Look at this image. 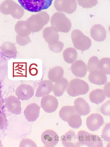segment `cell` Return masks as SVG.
Instances as JSON below:
<instances>
[{"label":"cell","mask_w":110,"mask_h":147,"mask_svg":"<svg viewBox=\"0 0 110 147\" xmlns=\"http://www.w3.org/2000/svg\"><path fill=\"white\" fill-rule=\"evenodd\" d=\"M50 16L45 11H41L32 15L26 21L27 26L32 32L40 31L49 22Z\"/></svg>","instance_id":"cell-1"},{"label":"cell","mask_w":110,"mask_h":147,"mask_svg":"<svg viewBox=\"0 0 110 147\" xmlns=\"http://www.w3.org/2000/svg\"><path fill=\"white\" fill-rule=\"evenodd\" d=\"M50 23L51 26L56 31L63 33L69 32L72 25L71 21L65 14L60 12H55L52 15Z\"/></svg>","instance_id":"cell-2"},{"label":"cell","mask_w":110,"mask_h":147,"mask_svg":"<svg viewBox=\"0 0 110 147\" xmlns=\"http://www.w3.org/2000/svg\"><path fill=\"white\" fill-rule=\"evenodd\" d=\"M53 0H18L25 9L32 12H38L47 9L51 5Z\"/></svg>","instance_id":"cell-3"},{"label":"cell","mask_w":110,"mask_h":147,"mask_svg":"<svg viewBox=\"0 0 110 147\" xmlns=\"http://www.w3.org/2000/svg\"><path fill=\"white\" fill-rule=\"evenodd\" d=\"M89 86L85 81L75 78L71 80L68 84L66 91L69 95L75 97L86 94L89 90Z\"/></svg>","instance_id":"cell-4"},{"label":"cell","mask_w":110,"mask_h":147,"mask_svg":"<svg viewBox=\"0 0 110 147\" xmlns=\"http://www.w3.org/2000/svg\"><path fill=\"white\" fill-rule=\"evenodd\" d=\"M71 37L74 47L82 51L89 49L91 46L90 39L78 29L74 30Z\"/></svg>","instance_id":"cell-5"},{"label":"cell","mask_w":110,"mask_h":147,"mask_svg":"<svg viewBox=\"0 0 110 147\" xmlns=\"http://www.w3.org/2000/svg\"><path fill=\"white\" fill-rule=\"evenodd\" d=\"M77 137L81 145L90 147H102L103 143L101 138L97 135L91 134L84 130L79 131Z\"/></svg>","instance_id":"cell-6"},{"label":"cell","mask_w":110,"mask_h":147,"mask_svg":"<svg viewBox=\"0 0 110 147\" xmlns=\"http://www.w3.org/2000/svg\"><path fill=\"white\" fill-rule=\"evenodd\" d=\"M54 6L58 12L71 14L76 10L77 5L76 0H55Z\"/></svg>","instance_id":"cell-7"},{"label":"cell","mask_w":110,"mask_h":147,"mask_svg":"<svg viewBox=\"0 0 110 147\" xmlns=\"http://www.w3.org/2000/svg\"><path fill=\"white\" fill-rule=\"evenodd\" d=\"M58 105L57 98L53 96L47 95L43 97L41 101V106L45 112L51 113L55 111Z\"/></svg>","instance_id":"cell-8"},{"label":"cell","mask_w":110,"mask_h":147,"mask_svg":"<svg viewBox=\"0 0 110 147\" xmlns=\"http://www.w3.org/2000/svg\"><path fill=\"white\" fill-rule=\"evenodd\" d=\"M41 140L45 146L54 147L58 143L59 137L54 131L48 129L43 133L41 136Z\"/></svg>","instance_id":"cell-9"},{"label":"cell","mask_w":110,"mask_h":147,"mask_svg":"<svg viewBox=\"0 0 110 147\" xmlns=\"http://www.w3.org/2000/svg\"><path fill=\"white\" fill-rule=\"evenodd\" d=\"M103 116L98 113H92L88 116L86 120V125L88 129L92 131L98 130L103 125Z\"/></svg>","instance_id":"cell-10"},{"label":"cell","mask_w":110,"mask_h":147,"mask_svg":"<svg viewBox=\"0 0 110 147\" xmlns=\"http://www.w3.org/2000/svg\"><path fill=\"white\" fill-rule=\"evenodd\" d=\"M5 106L8 110L15 114H20L21 112V107L19 99L13 96H11L5 100Z\"/></svg>","instance_id":"cell-11"},{"label":"cell","mask_w":110,"mask_h":147,"mask_svg":"<svg viewBox=\"0 0 110 147\" xmlns=\"http://www.w3.org/2000/svg\"><path fill=\"white\" fill-rule=\"evenodd\" d=\"M15 92L19 99L25 100L30 99L33 96L34 90L30 85L22 84L17 88Z\"/></svg>","instance_id":"cell-12"},{"label":"cell","mask_w":110,"mask_h":147,"mask_svg":"<svg viewBox=\"0 0 110 147\" xmlns=\"http://www.w3.org/2000/svg\"><path fill=\"white\" fill-rule=\"evenodd\" d=\"M61 142L63 146L66 147H79L81 146L75 132L72 130L63 136Z\"/></svg>","instance_id":"cell-13"},{"label":"cell","mask_w":110,"mask_h":147,"mask_svg":"<svg viewBox=\"0 0 110 147\" xmlns=\"http://www.w3.org/2000/svg\"><path fill=\"white\" fill-rule=\"evenodd\" d=\"M90 34L94 40L99 42L104 41L107 36L105 28L99 24H94L92 27L90 29Z\"/></svg>","instance_id":"cell-14"},{"label":"cell","mask_w":110,"mask_h":147,"mask_svg":"<svg viewBox=\"0 0 110 147\" xmlns=\"http://www.w3.org/2000/svg\"><path fill=\"white\" fill-rule=\"evenodd\" d=\"M40 107L36 104L32 103L28 105L24 111L26 119L30 122H34L39 116Z\"/></svg>","instance_id":"cell-15"},{"label":"cell","mask_w":110,"mask_h":147,"mask_svg":"<svg viewBox=\"0 0 110 147\" xmlns=\"http://www.w3.org/2000/svg\"><path fill=\"white\" fill-rule=\"evenodd\" d=\"M53 84L49 80L41 81L38 86L35 96L37 97H43L49 95L53 90Z\"/></svg>","instance_id":"cell-16"},{"label":"cell","mask_w":110,"mask_h":147,"mask_svg":"<svg viewBox=\"0 0 110 147\" xmlns=\"http://www.w3.org/2000/svg\"><path fill=\"white\" fill-rule=\"evenodd\" d=\"M71 71L74 76L80 78L84 77L86 75L87 66L82 61L77 60L75 61L71 66Z\"/></svg>","instance_id":"cell-17"},{"label":"cell","mask_w":110,"mask_h":147,"mask_svg":"<svg viewBox=\"0 0 110 147\" xmlns=\"http://www.w3.org/2000/svg\"><path fill=\"white\" fill-rule=\"evenodd\" d=\"M43 36L45 41L49 45L55 44L59 41L58 32L51 26L47 27L44 28L43 31Z\"/></svg>","instance_id":"cell-18"},{"label":"cell","mask_w":110,"mask_h":147,"mask_svg":"<svg viewBox=\"0 0 110 147\" xmlns=\"http://www.w3.org/2000/svg\"><path fill=\"white\" fill-rule=\"evenodd\" d=\"M74 108L78 114L81 116L88 114L90 108L88 103L82 97H79L74 102Z\"/></svg>","instance_id":"cell-19"},{"label":"cell","mask_w":110,"mask_h":147,"mask_svg":"<svg viewBox=\"0 0 110 147\" xmlns=\"http://www.w3.org/2000/svg\"><path fill=\"white\" fill-rule=\"evenodd\" d=\"M88 79L91 83L99 85L104 84L107 82L106 75L99 70L90 73L88 76Z\"/></svg>","instance_id":"cell-20"},{"label":"cell","mask_w":110,"mask_h":147,"mask_svg":"<svg viewBox=\"0 0 110 147\" xmlns=\"http://www.w3.org/2000/svg\"><path fill=\"white\" fill-rule=\"evenodd\" d=\"M64 70L63 68L56 66L50 69L48 73V77L49 80L55 83L62 79L63 77Z\"/></svg>","instance_id":"cell-21"},{"label":"cell","mask_w":110,"mask_h":147,"mask_svg":"<svg viewBox=\"0 0 110 147\" xmlns=\"http://www.w3.org/2000/svg\"><path fill=\"white\" fill-rule=\"evenodd\" d=\"M1 51L6 57H14L17 53V48L15 44L9 41H5L1 45Z\"/></svg>","instance_id":"cell-22"},{"label":"cell","mask_w":110,"mask_h":147,"mask_svg":"<svg viewBox=\"0 0 110 147\" xmlns=\"http://www.w3.org/2000/svg\"><path fill=\"white\" fill-rule=\"evenodd\" d=\"M68 83L67 80L64 78L55 82L53 85V90L54 95L57 97L63 95L66 89Z\"/></svg>","instance_id":"cell-23"},{"label":"cell","mask_w":110,"mask_h":147,"mask_svg":"<svg viewBox=\"0 0 110 147\" xmlns=\"http://www.w3.org/2000/svg\"><path fill=\"white\" fill-rule=\"evenodd\" d=\"M106 98L104 90L101 89H97L90 93L89 98L92 103L97 104L102 102Z\"/></svg>","instance_id":"cell-24"},{"label":"cell","mask_w":110,"mask_h":147,"mask_svg":"<svg viewBox=\"0 0 110 147\" xmlns=\"http://www.w3.org/2000/svg\"><path fill=\"white\" fill-rule=\"evenodd\" d=\"M14 30L17 35L22 37L29 36L32 33L28 28L25 20L18 21L15 25Z\"/></svg>","instance_id":"cell-25"},{"label":"cell","mask_w":110,"mask_h":147,"mask_svg":"<svg viewBox=\"0 0 110 147\" xmlns=\"http://www.w3.org/2000/svg\"><path fill=\"white\" fill-rule=\"evenodd\" d=\"M78 53L76 50L72 47L68 48L64 51L63 57L66 63L71 64L77 59Z\"/></svg>","instance_id":"cell-26"},{"label":"cell","mask_w":110,"mask_h":147,"mask_svg":"<svg viewBox=\"0 0 110 147\" xmlns=\"http://www.w3.org/2000/svg\"><path fill=\"white\" fill-rule=\"evenodd\" d=\"M16 3L13 0H5L0 5V11L3 14L10 15Z\"/></svg>","instance_id":"cell-27"},{"label":"cell","mask_w":110,"mask_h":147,"mask_svg":"<svg viewBox=\"0 0 110 147\" xmlns=\"http://www.w3.org/2000/svg\"><path fill=\"white\" fill-rule=\"evenodd\" d=\"M67 122L70 126L74 129L79 128L82 124L81 116L77 113L70 115L67 118Z\"/></svg>","instance_id":"cell-28"},{"label":"cell","mask_w":110,"mask_h":147,"mask_svg":"<svg viewBox=\"0 0 110 147\" xmlns=\"http://www.w3.org/2000/svg\"><path fill=\"white\" fill-rule=\"evenodd\" d=\"M77 113L74 106H65L63 107L60 110L59 115L63 121L67 122V118L70 115Z\"/></svg>","instance_id":"cell-29"},{"label":"cell","mask_w":110,"mask_h":147,"mask_svg":"<svg viewBox=\"0 0 110 147\" xmlns=\"http://www.w3.org/2000/svg\"><path fill=\"white\" fill-rule=\"evenodd\" d=\"M110 59L108 57L101 58L99 61V70L105 74L109 75L110 73Z\"/></svg>","instance_id":"cell-30"},{"label":"cell","mask_w":110,"mask_h":147,"mask_svg":"<svg viewBox=\"0 0 110 147\" xmlns=\"http://www.w3.org/2000/svg\"><path fill=\"white\" fill-rule=\"evenodd\" d=\"M99 60L96 56H93L89 59L87 64V70L89 73L99 70L98 64Z\"/></svg>","instance_id":"cell-31"},{"label":"cell","mask_w":110,"mask_h":147,"mask_svg":"<svg viewBox=\"0 0 110 147\" xmlns=\"http://www.w3.org/2000/svg\"><path fill=\"white\" fill-rule=\"evenodd\" d=\"M24 13V9L20 5L16 3L10 15L14 19H20L23 17Z\"/></svg>","instance_id":"cell-32"},{"label":"cell","mask_w":110,"mask_h":147,"mask_svg":"<svg viewBox=\"0 0 110 147\" xmlns=\"http://www.w3.org/2000/svg\"><path fill=\"white\" fill-rule=\"evenodd\" d=\"M78 5L84 8H90L95 6L98 0H76Z\"/></svg>","instance_id":"cell-33"},{"label":"cell","mask_w":110,"mask_h":147,"mask_svg":"<svg viewBox=\"0 0 110 147\" xmlns=\"http://www.w3.org/2000/svg\"><path fill=\"white\" fill-rule=\"evenodd\" d=\"M64 47L63 43L60 41H59L55 44L48 45V47L51 51L58 53L61 52Z\"/></svg>","instance_id":"cell-34"},{"label":"cell","mask_w":110,"mask_h":147,"mask_svg":"<svg viewBox=\"0 0 110 147\" xmlns=\"http://www.w3.org/2000/svg\"><path fill=\"white\" fill-rule=\"evenodd\" d=\"M16 39L18 44L22 46H25L31 42L29 36L24 37L17 35L16 36Z\"/></svg>","instance_id":"cell-35"},{"label":"cell","mask_w":110,"mask_h":147,"mask_svg":"<svg viewBox=\"0 0 110 147\" xmlns=\"http://www.w3.org/2000/svg\"><path fill=\"white\" fill-rule=\"evenodd\" d=\"M110 123L107 124L104 127L102 132V137L103 140L110 142Z\"/></svg>","instance_id":"cell-36"},{"label":"cell","mask_w":110,"mask_h":147,"mask_svg":"<svg viewBox=\"0 0 110 147\" xmlns=\"http://www.w3.org/2000/svg\"><path fill=\"white\" fill-rule=\"evenodd\" d=\"M20 147H37L36 143L32 140L28 138L22 139L20 143Z\"/></svg>","instance_id":"cell-37"},{"label":"cell","mask_w":110,"mask_h":147,"mask_svg":"<svg viewBox=\"0 0 110 147\" xmlns=\"http://www.w3.org/2000/svg\"><path fill=\"white\" fill-rule=\"evenodd\" d=\"M110 100L105 102L101 108L102 113L105 116H110Z\"/></svg>","instance_id":"cell-38"},{"label":"cell","mask_w":110,"mask_h":147,"mask_svg":"<svg viewBox=\"0 0 110 147\" xmlns=\"http://www.w3.org/2000/svg\"><path fill=\"white\" fill-rule=\"evenodd\" d=\"M6 119L4 115L0 112V129H3L6 123Z\"/></svg>","instance_id":"cell-39"},{"label":"cell","mask_w":110,"mask_h":147,"mask_svg":"<svg viewBox=\"0 0 110 147\" xmlns=\"http://www.w3.org/2000/svg\"><path fill=\"white\" fill-rule=\"evenodd\" d=\"M110 82L105 83L103 88V90L106 96L110 98Z\"/></svg>","instance_id":"cell-40"},{"label":"cell","mask_w":110,"mask_h":147,"mask_svg":"<svg viewBox=\"0 0 110 147\" xmlns=\"http://www.w3.org/2000/svg\"><path fill=\"white\" fill-rule=\"evenodd\" d=\"M3 104L2 100L0 98V111H1L3 107Z\"/></svg>","instance_id":"cell-41"},{"label":"cell","mask_w":110,"mask_h":147,"mask_svg":"<svg viewBox=\"0 0 110 147\" xmlns=\"http://www.w3.org/2000/svg\"><path fill=\"white\" fill-rule=\"evenodd\" d=\"M3 146L2 144V143L1 141L0 140V147H2Z\"/></svg>","instance_id":"cell-42"}]
</instances>
